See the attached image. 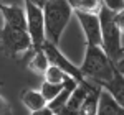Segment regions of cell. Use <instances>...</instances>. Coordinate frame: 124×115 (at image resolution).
<instances>
[{"label":"cell","mask_w":124,"mask_h":115,"mask_svg":"<svg viewBox=\"0 0 124 115\" xmlns=\"http://www.w3.org/2000/svg\"><path fill=\"white\" fill-rule=\"evenodd\" d=\"M2 28H0V53L12 59H20L31 49L25 10L22 5H5L0 2Z\"/></svg>","instance_id":"6da1fadb"},{"label":"cell","mask_w":124,"mask_h":115,"mask_svg":"<svg viewBox=\"0 0 124 115\" xmlns=\"http://www.w3.org/2000/svg\"><path fill=\"white\" fill-rule=\"evenodd\" d=\"M101 89L106 90V92L124 109V76L117 71V67L114 69L111 79L101 86Z\"/></svg>","instance_id":"ba28073f"},{"label":"cell","mask_w":124,"mask_h":115,"mask_svg":"<svg viewBox=\"0 0 124 115\" xmlns=\"http://www.w3.org/2000/svg\"><path fill=\"white\" fill-rule=\"evenodd\" d=\"M31 115H53L48 109H43V110H38V112H31Z\"/></svg>","instance_id":"ffe728a7"},{"label":"cell","mask_w":124,"mask_h":115,"mask_svg":"<svg viewBox=\"0 0 124 115\" xmlns=\"http://www.w3.org/2000/svg\"><path fill=\"white\" fill-rule=\"evenodd\" d=\"M23 10H25V20H27V31H28L31 49L37 51L41 49L45 39V23H43V13L41 7L23 0Z\"/></svg>","instance_id":"5b68a950"},{"label":"cell","mask_w":124,"mask_h":115,"mask_svg":"<svg viewBox=\"0 0 124 115\" xmlns=\"http://www.w3.org/2000/svg\"><path fill=\"white\" fill-rule=\"evenodd\" d=\"M70 77L60 69V67L53 66V64H50L48 69L45 71V74H43V81L48 82V84H58V86H61V84H65Z\"/></svg>","instance_id":"9a60e30c"},{"label":"cell","mask_w":124,"mask_h":115,"mask_svg":"<svg viewBox=\"0 0 124 115\" xmlns=\"http://www.w3.org/2000/svg\"><path fill=\"white\" fill-rule=\"evenodd\" d=\"M41 13L45 23V39L58 45L73 17L71 5L68 3V0H45V3L41 5Z\"/></svg>","instance_id":"3957f363"},{"label":"cell","mask_w":124,"mask_h":115,"mask_svg":"<svg viewBox=\"0 0 124 115\" xmlns=\"http://www.w3.org/2000/svg\"><path fill=\"white\" fill-rule=\"evenodd\" d=\"M0 115H13L12 104L3 96H0Z\"/></svg>","instance_id":"e0dca14e"},{"label":"cell","mask_w":124,"mask_h":115,"mask_svg":"<svg viewBox=\"0 0 124 115\" xmlns=\"http://www.w3.org/2000/svg\"><path fill=\"white\" fill-rule=\"evenodd\" d=\"M114 23H116V26H117V30L124 35V8L114 12Z\"/></svg>","instance_id":"ac0fdd59"},{"label":"cell","mask_w":124,"mask_h":115,"mask_svg":"<svg viewBox=\"0 0 124 115\" xmlns=\"http://www.w3.org/2000/svg\"><path fill=\"white\" fill-rule=\"evenodd\" d=\"M41 51L45 53V56H46V59H48L50 64L60 67V69H61L70 79H73L76 84L83 86V84L88 82V81H85V77L81 76L79 67H78L76 64H73V63H71L60 49H58V45H53V43H50V41H45L43 46H41Z\"/></svg>","instance_id":"8992f818"},{"label":"cell","mask_w":124,"mask_h":115,"mask_svg":"<svg viewBox=\"0 0 124 115\" xmlns=\"http://www.w3.org/2000/svg\"><path fill=\"white\" fill-rule=\"evenodd\" d=\"M2 86H3V81H0V87H2Z\"/></svg>","instance_id":"cb8c5ba5"},{"label":"cell","mask_w":124,"mask_h":115,"mask_svg":"<svg viewBox=\"0 0 124 115\" xmlns=\"http://www.w3.org/2000/svg\"><path fill=\"white\" fill-rule=\"evenodd\" d=\"M116 67H117V71H119V72L124 76V64H123V66H116Z\"/></svg>","instance_id":"603a6c76"},{"label":"cell","mask_w":124,"mask_h":115,"mask_svg":"<svg viewBox=\"0 0 124 115\" xmlns=\"http://www.w3.org/2000/svg\"><path fill=\"white\" fill-rule=\"evenodd\" d=\"M99 92H101V87H98L93 84V87L88 90L83 104L79 107V112L78 115H96L98 110V100H99Z\"/></svg>","instance_id":"7c38bea8"},{"label":"cell","mask_w":124,"mask_h":115,"mask_svg":"<svg viewBox=\"0 0 124 115\" xmlns=\"http://www.w3.org/2000/svg\"><path fill=\"white\" fill-rule=\"evenodd\" d=\"M73 12H83V13H93L98 15L101 7L104 5V0H68Z\"/></svg>","instance_id":"5bb4252c"},{"label":"cell","mask_w":124,"mask_h":115,"mask_svg":"<svg viewBox=\"0 0 124 115\" xmlns=\"http://www.w3.org/2000/svg\"><path fill=\"white\" fill-rule=\"evenodd\" d=\"M63 86L65 84H61V86H58V84H48V82H41V86H40V94L43 96V99L48 102H51L55 97L61 92V89H63Z\"/></svg>","instance_id":"2e32d148"},{"label":"cell","mask_w":124,"mask_h":115,"mask_svg":"<svg viewBox=\"0 0 124 115\" xmlns=\"http://www.w3.org/2000/svg\"><path fill=\"white\" fill-rule=\"evenodd\" d=\"M76 86H78V84L73 81V79H68L66 82H65V86H63V89H61V92H60L51 102H48V104H46V109L53 115H60V114H61V110H63L65 105H66V102H68V99H70V96H71V92L75 90V87H76Z\"/></svg>","instance_id":"9c48e42d"},{"label":"cell","mask_w":124,"mask_h":115,"mask_svg":"<svg viewBox=\"0 0 124 115\" xmlns=\"http://www.w3.org/2000/svg\"><path fill=\"white\" fill-rule=\"evenodd\" d=\"M96 115H124V109L106 90L101 89L99 92V100H98V110Z\"/></svg>","instance_id":"30bf717a"},{"label":"cell","mask_w":124,"mask_h":115,"mask_svg":"<svg viewBox=\"0 0 124 115\" xmlns=\"http://www.w3.org/2000/svg\"><path fill=\"white\" fill-rule=\"evenodd\" d=\"M123 64H124V54H123V58H121V59L116 63V66H123Z\"/></svg>","instance_id":"7402d4cb"},{"label":"cell","mask_w":124,"mask_h":115,"mask_svg":"<svg viewBox=\"0 0 124 115\" xmlns=\"http://www.w3.org/2000/svg\"><path fill=\"white\" fill-rule=\"evenodd\" d=\"M104 5L109 10H113V12H117V10L124 8V2L123 0H104Z\"/></svg>","instance_id":"d6986e66"},{"label":"cell","mask_w":124,"mask_h":115,"mask_svg":"<svg viewBox=\"0 0 124 115\" xmlns=\"http://www.w3.org/2000/svg\"><path fill=\"white\" fill-rule=\"evenodd\" d=\"M27 2H31V3H35V5H38V7H41V5L45 3V0H27Z\"/></svg>","instance_id":"44dd1931"},{"label":"cell","mask_w":124,"mask_h":115,"mask_svg":"<svg viewBox=\"0 0 124 115\" xmlns=\"http://www.w3.org/2000/svg\"><path fill=\"white\" fill-rule=\"evenodd\" d=\"M73 15L78 18L79 26L83 30L86 45L88 46H101V26L99 18L93 13H83V12H73Z\"/></svg>","instance_id":"52a82bcc"},{"label":"cell","mask_w":124,"mask_h":115,"mask_svg":"<svg viewBox=\"0 0 124 115\" xmlns=\"http://www.w3.org/2000/svg\"><path fill=\"white\" fill-rule=\"evenodd\" d=\"M78 67L81 71V76L85 77V81L101 87L104 82L111 79L116 69V64L106 56V53L103 51L101 46H88L86 45L81 66Z\"/></svg>","instance_id":"7a4b0ae2"},{"label":"cell","mask_w":124,"mask_h":115,"mask_svg":"<svg viewBox=\"0 0 124 115\" xmlns=\"http://www.w3.org/2000/svg\"><path fill=\"white\" fill-rule=\"evenodd\" d=\"M98 18L101 26V48L106 53V56L116 64L124 54V46L123 33L117 30L114 23V12L103 5L98 13Z\"/></svg>","instance_id":"277c9868"},{"label":"cell","mask_w":124,"mask_h":115,"mask_svg":"<svg viewBox=\"0 0 124 115\" xmlns=\"http://www.w3.org/2000/svg\"><path fill=\"white\" fill-rule=\"evenodd\" d=\"M20 100L25 105V109H28L30 112H38V110L46 109V100L43 99V96L37 89H25V90H22Z\"/></svg>","instance_id":"8fae6325"},{"label":"cell","mask_w":124,"mask_h":115,"mask_svg":"<svg viewBox=\"0 0 124 115\" xmlns=\"http://www.w3.org/2000/svg\"><path fill=\"white\" fill-rule=\"evenodd\" d=\"M50 66V63H48L46 56H45V53L41 51V49H37V51H31V58H30L28 64V71H31L33 74H37V76H43L45 74V71L48 69Z\"/></svg>","instance_id":"4fadbf2b"},{"label":"cell","mask_w":124,"mask_h":115,"mask_svg":"<svg viewBox=\"0 0 124 115\" xmlns=\"http://www.w3.org/2000/svg\"><path fill=\"white\" fill-rule=\"evenodd\" d=\"M123 2H124V0H123Z\"/></svg>","instance_id":"d4e9b609"}]
</instances>
